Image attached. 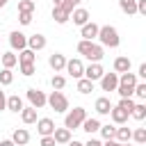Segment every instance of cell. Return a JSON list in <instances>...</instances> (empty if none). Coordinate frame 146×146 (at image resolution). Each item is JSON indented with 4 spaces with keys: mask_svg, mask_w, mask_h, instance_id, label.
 <instances>
[{
    "mask_svg": "<svg viewBox=\"0 0 146 146\" xmlns=\"http://www.w3.org/2000/svg\"><path fill=\"white\" fill-rule=\"evenodd\" d=\"M25 96H27L30 105H32V107H36V110H41V107L46 105V94H43L41 89H36V87H30Z\"/></svg>",
    "mask_w": 146,
    "mask_h": 146,
    "instance_id": "obj_7",
    "label": "cell"
},
{
    "mask_svg": "<svg viewBox=\"0 0 146 146\" xmlns=\"http://www.w3.org/2000/svg\"><path fill=\"white\" fill-rule=\"evenodd\" d=\"M21 119H23V123L25 125H30V123H36V107H23L21 110Z\"/></svg>",
    "mask_w": 146,
    "mask_h": 146,
    "instance_id": "obj_21",
    "label": "cell"
},
{
    "mask_svg": "<svg viewBox=\"0 0 146 146\" xmlns=\"http://www.w3.org/2000/svg\"><path fill=\"white\" fill-rule=\"evenodd\" d=\"M132 96H137L139 100H146V82H137V84H135Z\"/></svg>",
    "mask_w": 146,
    "mask_h": 146,
    "instance_id": "obj_34",
    "label": "cell"
},
{
    "mask_svg": "<svg viewBox=\"0 0 146 146\" xmlns=\"http://www.w3.org/2000/svg\"><path fill=\"white\" fill-rule=\"evenodd\" d=\"M98 132H100L105 139H114V132H116V128L107 123V125H100V128H98Z\"/></svg>",
    "mask_w": 146,
    "mask_h": 146,
    "instance_id": "obj_35",
    "label": "cell"
},
{
    "mask_svg": "<svg viewBox=\"0 0 146 146\" xmlns=\"http://www.w3.org/2000/svg\"><path fill=\"white\" fill-rule=\"evenodd\" d=\"M68 21H73L75 25H80V27H82L84 23H89V11H87V9H82V7H80V9H73Z\"/></svg>",
    "mask_w": 146,
    "mask_h": 146,
    "instance_id": "obj_14",
    "label": "cell"
},
{
    "mask_svg": "<svg viewBox=\"0 0 146 146\" xmlns=\"http://www.w3.org/2000/svg\"><path fill=\"white\" fill-rule=\"evenodd\" d=\"M119 7H121V11L128 14V16L137 14V0H119Z\"/></svg>",
    "mask_w": 146,
    "mask_h": 146,
    "instance_id": "obj_24",
    "label": "cell"
},
{
    "mask_svg": "<svg viewBox=\"0 0 146 146\" xmlns=\"http://www.w3.org/2000/svg\"><path fill=\"white\" fill-rule=\"evenodd\" d=\"M110 116H112V121H114L116 125H123V123L128 121V116H130V114H128V112H123L119 105H112V110H110Z\"/></svg>",
    "mask_w": 146,
    "mask_h": 146,
    "instance_id": "obj_16",
    "label": "cell"
},
{
    "mask_svg": "<svg viewBox=\"0 0 146 146\" xmlns=\"http://www.w3.org/2000/svg\"><path fill=\"white\" fill-rule=\"evenodd\" d=\"M98 27H100V25H96L94 21H89V23H84V25H82V30H80V34H82V39H87V41H94V39L98 36Z\"/></svg>",
    "mask_w": 146,
    "mask_h": 146,
    "instance_id": "obj_12",
    "label": "cell"
},
{
    "mask_svg": "<svg viewBox=\"0 0 146 146\" xmlns=\"http://www.w3.org/2000/svg\"><path fill=\"white\" fill-rule=\"evenodd\" d=\"M36 62V52L30 50V48H23L18 52V64H34Z\"/></svg>",
    "mask_w": 146,
    "mask_h": 146,
    "instance_id": "obj_22",
    "label": "cell"
},
{
    "mask_svg": "<svg viewBox=\"0 0 146 146\" xmlns=\"http://www.w3.org/2000/svg\"><path fill=\"white\" fill-rule=\"evenodd\" d=\"M135 84H137V75L135 73H119V84H116V94L121 98H132V91H135Z\"/></svg>",
    "mask_w": 146,
    "mask_h": 146,
    "instance_id": "obj_3",
    "label": "cell"
},
{
    "mask_svg": "<svg viewBox=\"0 0 146 146\" xmlns=\"http://www.w3.org/2000/svg\"><path fill=\"white\" fill-rule=\"evenodd\" d=\"M52 5H55V7H62V5H64V0H52Z\"/></svg>",
    "mask_w": 146,
    "mask_h": 146,
    "instance_id": "obj_48",
    "label": "cell"
},
{
    "mask_svg": "<svg viewBox=\"0 0 146 146\" xmlns=\"http://www.w3.org/2000/svg\"><path fill=\"white\" fill-rule=\"evenodd\" d=\"M50 84H52V89H55V91H62V89H64V84H66V78H64V75H52Z\"/></svg>",
    "mask_w": 146,
    "mask_h": 146,
    "instance_id": "obj_33",
    "label": "cell"
},
{
    "mask_svg": "<svg viewBox=\"0 0 146 146\" xmlns=\"http://www.w3.org/2000/svg\"><path fill=\"white\" fill-rule=\"evenodd\" d=\"M96 39L100 41L103 48H116V46L121 43L119 32H116L114 25H103V27H98V36H96Z\"/></svg>",
    "mask_w": 146,
    "mask_h": 146,
    "instance_id": "obj_2",
    "label": "cell"
},
{
    "mask_svg": "<svg viewBox=\"0 0 146 146\" xmlns=\"http://www.w3.org/2000/svg\"><path fill=\"white\" fill-rule=\"evenodd\" d=\"M78 52L82 57H87L89 62H100L105 57V48L100 43H94V41H87V39H82L78 43Z\"/></svg>",
    "mask_w": 146,
    "mask_h": 146,
    "instance_id": "obj_1",
    "label": "cell"
},
{
    "mask_svg": "<svg viewBox=\"0 0 146 146\" xmlns=\"http://www.w3.org/2000/svg\"><path fill=\"white\" fill-rule=\"evenodd\" d=\"M137 14L146 16V0H137Z\"/></svg>",
    "mask_w": 146,
    "mask_h": 146,
    "instance_id": "obj_42",
    "label": "cell"
},
{
    "mask_svg": "<svg viewBox=\"0 0 146 146\" xmlns=\"http://www.w3.org/2000/svg\"><path fill=\"white\" fill-rule=\"evenodd\" d=\"M130 137H132V130L130 128H125V125H121V128H116V132H114V139L116 141H130Z\"/></svg>",
    "mask_w": 146,
    "mask_h": 146,
    "instance_id": "obj_28",
    "label": "cell"
},
{
    "mask_svg": "<svg viewBox=\"0 0 146 146\" xmlns=\"http://www.w3.org/2000/svg\"><path fill=\"white\" fill-rule=\"evenodd\" d=\"M78 91H80V94H91V91H94V82L87 80V78H80V80H78Z\"/></svg>",
    "mask_w": 146,
    "mask_h": 146,
    "instance_id": "obj_30",
    "label": "cell"
},
{
    "mask_svg": "<svg viewBox=\"0 0 146 146\" xmlns=\"http://www.w3.org/2000/svg\"><path fill=\"white\" fill-rule=\"evenodd\" d=\"M80 128H82L84 132H89V135H94V132H98V128H100V121H98V119H94V116H91V119L87 116V119L82 121V125H80Z\"/></svg>",
    "mask_w": 146,
    "mask_h": 146,
    "instance_id": "obj_23",
    "label": "cell"
},
{
    "mask_svg": "<svg viewBox=\"0 0 146 146\" xmlns=\"http://www.w3.org/2000/svg\"><path fill=\"white\" fill-rule=\"evenodd\" d=\"M34 68H36L34 64H21V73L23 75H34Z\"/></svg>",
    "mask_w": 146,
    "mask_h": 146,
    "instance_id": "obj_40",
    "label": "cell"
},
{
    "mask_svg": "<svg viewBox=\"0 0 146 146\" xmlns=\"http://www.w3.org/2000/svg\"><path fill=\"white\" fill-rule=\"evenodd\" d=\"M27 48L30 50H43L46 48V36L43 34H32V36H27Z\"/></svg>",
    "mask_w": 146,
    "mask_h": 146,
    "instance_id": "obj_15",
    "label": "cell"
},
{
    "mask_svg": "<svg viewBox=\"0 0 146 146\" xmlns=\"http://www.w3.org/2000/svg\"><path fill=\"white\" fill-rule=\"evenodd\" d=\"M64 71H66L73 80H80V78L84 75V64H82V59H66Z\"/></svg>",
    "mask_w": 146,
    "mask_h": 146,
    "instance_id": "obj_6",
    "label": "cell"
},
{
    "mask_svg": "<svg viewBox=\"0 0 146 146\" xmlns=\"http://www.w3.org/2000/svg\"><path fill=\"white\" fill-rule=\"evenodd\" d=\"M18 21H21V25H30L32 23V11H18Z\"/></svg>",
    "mask_w": 146,
    "mask_h": 146,
    "instance_id": "obj_38",
    "label": "cell"
},
{
    "mask_svg": "<svg viewBox=\"0 0 146 146\" xmlns=\"http://www.w3.org/2000/svg\"><path fill=\"white\" fill-rule=\"evenodd\" d=\"M94 110H96L98 114H110V110H112V100H110L107 96H100V98L96 100Z\"/></svg>",
    "mask_w": 146,
    "mask_h": 146,
    "instance_id": "obj_20",
    "label": "cell"
},
{
    "mask_svg": "<svg viewBox=\"0 0 146 146\" xmlns=\"http://www.w3.org/2000/svg\"><path fill=\"white\" fill-rule=\"evenodd\" d=\"M87 119V110L84 107H73L66 116H64V128H68V130H75V128H80L82 125V121Z\"/></svg>",
    "mask_w": 146,
    "mask_h": 146,
    "instance_id": "obj_4",
    "label": "cell"
},
{
    "mask_svg": "<svg viewBox=\"0 0 146 146\" xmlns=\"http://www.w3.org/2000/svg\"><path fill=\"white\" fill-rule=\"evenodd\" d=\"M130 139H135L137 144H146V128H137V130H132V137Z\"/></svg>",
    "mask_w": 146,
    "mask_h": 146,
    "instance_id": "obj_36",
    "label": "cell"
},
{
    "mask_svg": "<svg viewBox=\"0 0 146 146\" xmlns=\"http://www.w3.org/2000/svg\"><path fill=\"white\" fill-rule=\"evenodd\" d=\"M119 146H130V144H128V141H123V144H121V141H119Z\"/></svg>",
    "mask_w": 146,
    "mask_h": 146,
    "instance_id": "obj_50",
    "label": "cell"
},
{
    "mask_svg": "<svg viewBox=\"0 0 146 146\" xmlns=\"http://www.w3.org/2000/svg\"><path fill=\"white\" fill-rule=\"evenodd\" d=\"M80 2H82V0H64V5H62V9L71 14V11H73V9H75V7L80 5Z\"/></svg>",
    "mask_w": 146,
    "mask_h": 146,
    "instance_id": "obj_39",
    "label": "cell"
},
{
    "mask_svg": "<svg viewBox=\"0 0 146 146\" xmlns=\"http://www.w3.org/2000/svg\"><path fill=\"white\" fill-rule=\"evenodd\" d=\"M119 107H121L123 112H128V114H130V112H132V107H135V100H132V98H121V100H119Z\"/></svg>",
    "mask_w": 146,
    "mask_h": 146,
    "instance_id": "obj_37",
    "label": "cell"
},
{
    "mask_svg": "<svg viewBox=\"0 0 146 146\" xmlns=\"http://www.w3.org/2000/svg\"><path fill=\"white\" fill-rule=\"evenodd\" d=\"M0 62H2L5 68H14V66L18 64V57H16L14 52H2V55H0Z\"/></svg>",
    "mask_w": 146,
    "mask_h": 146,
    "instance_id": "obj_26",
    "label": "cell"
},
{
    "mask_svg": "<svg viewBox=\"0 0 146 146\" xmlns=\"http://www.w3.org/2000/svg\"><path fill=\"white\" fill-rule=\"evenodd\" d=\"M46 105H50L55 112H66L68 110V98L62 91H50V96H46Z\"/></svg>",
    "mask_w": 146,
    "mask_h": 146,
    "instance_id": "obj_5",
    "label": "cell"
},
{
    "mask_svg": "<svg viewBox=\"0 0 146 146\" xmlns=\"http://www.w3.org/2000/svg\"><path fill=\"white\" fill-rule=\"evenodd\" d=\"M116 84H119V73H103V78H100L103 91H116Z\"/></svg>",
    "mask_w": 146,
    "mask_h": 146,
    "instance_id": "obj_10",
    "label": "cell"
},
{
    "mask_svg": "<svg viewBox=\"0 0 146 146\" xmlns=\"http://www.w3.org/2000/svg\"><path fill=\"white\" fill-rule=\"evenodd\" d=\"M103 66H100V62H91L87 68H84V75L82 78H87V80H91V82H96V80H100L103 78Z\"/></svg>",
    "mask_w": 146,
    "mask_h": 146,
    "instance_id": "obj_9",
    "label": "cell"
},
{
    "mask_svg": "<svg viewBox=\"0 0 146 146\" xmlns=\"http://www.w3.org/2000/svg\"><path fill=\"white\" fill-rule=\"evenodd\" d=\"M7 110H11V112L18 114V112L23 110V98H21V96H9V98H7Z\"/></svg>",
    "mask_w": 146,
    "mask_h": 146,
    "instance_id": "obj_27",
    "label": "cell"
},
{
    "mask_svg": "<svg viewBox=\"0 0 146 146\" xmlns=\"http://www.w3.org/2000/svg\"><path fill=\"white\" fill-rule=\"evenodd\" d=\"M34 9H36V2L34 0H21L18 2V11H32L34 14Z\"/></svg>",
    "mask_w": 146,
    "mask_h": 146,
    "instance_id": "obj_32",
    "label": "cell"
},
{
    "mask_svg": "<svg viewBox=\"0 0 146 146\" xmlns=\"http://www.w3.org/2000/svg\"><path fill=\"white\" fill-rule=\"evenodd\" d=\"M7 2H9V0H0V9H2V7L7 5Z\"/></svg>",
    "mask_w": 146,
    "mask_h": 146,
    "instance_id": "obj_49",
    "label": "cell"
},
{
    "mask_svg": "<svg viewBox=\"0 0 146 146\" xmlns=\"http://www.w3.org/2000/svg\"><path fill=\"white\" fill-rule=\"evenodd\" d=\"M48 64H50V68H52L55 73H59V71H64V66H66V57H64L62 52H52V55L48 57Z\"/></svg>",
    "mask_w": 146,
    "mask_h": 146,
    "instance_id": "obj_13",
    "label": "cell"
},
{
    "mask_svg": "<svg viewBox=\"0 0 146 146\" xmlns=\"http://www.w3.org/2000/svg\"><path fill=\"white\" fill-rule=\"evenodd\" d=\"M130 116H132V119H137V121H144V119H146V105H144V103H135V107H132Z\"/></svg>",
    "mask_w": 146,
    "mask_h": 146,
    "instance_id": "obj_29",
    "label": "cell"
},
{
    "mask_svg": "<svg viewBox=\"0 0 146 146\" xmlns=\"http://www.w3.org/2000/svg\"><path fill=\"white\" fill-rule=\"evenodd\" d=\"M66 146H82V141H75V139H73V141H68Z\"/></svg>",
    "mask_w": 146,
    "mask_h": 146,
    "instance_id": "obj_47",
    "label": "cell"
},
{
    "mask_svg": "<svg viewBox=\"0 0 146 146\" xmlns=\"http://www.w3.org/2000/svg\"><path fill=\"white\" fill-rule=\"evenodd\" d=\"M135 75H137V78H146V62H144V64H139V71H137Z\"/></svg>",
    "mask_w": 146,
    "mask_h": 146,
    "instance_id": "obj_43",
    "label": "cell"
},
{
    "mask_svg": "<svg viewBox=\"0 0 146 146\" xmlns=\"http://www.w3.org/2000/svg\"><path fill=\"white\" fill-rule=\"evenodd\" d=\"M7 107V96H5V91L0 89V110H5Z\"/></svg>",
    "mask_w": 146,
    "mask_h": 146,
    "instance_id": "obj_44",
    "label": "cell"
},
{
    "mask_svg": "<svg viewBox=\"0 0 146 146\" xmlns=\"http://www.w3.org/2000/svg\"><path fill=\"white\" fill-rule=\"evenodd\" d=\"M9 46H11V50H23V48H27V36L23 34V32H18V30H14L11 34H9Z\"/></svg>",
    "mask_w": 146,
    "mask_h": 146,
    "instance_id": "obj_8",
    "label": "cell"
},
{
    "mask_svg": "<svg viewBox=\"0 0 146 146\" xmlns=\"http://www.w3.org/2000/svg\"><path fill=\"white\" fill-rule=\"evenodd\" d=\"M11 141H14L16 146H25V144L30 141V132H27L25 128H16L14 135H11Z\"/></svg>",
    "mask_w": 146,
    "mask_h": 146,
    "instance_id": "obj_18",
    "label": "cell"
},
{
    "mask_svg": "<svg viewBox=\"0 0 146 146\" xmlns=\"http://www.w3.org/2000/svg\"><path fill=\"white\" fill-rule=\"evenodd\" d=\"M52 139H55V144H68L71 141V130L68 128H55Z\"/></svg>",
    "mask_w": 146,
    "mask_h": 146,
    "instance_id": "obj_17",
    "label": "cell"
},
{
    "mask_svg": "<svg viewBox=\"0 0 146 146\" xmlns=\"http://www.w3.org/2000/svg\"><path fill=\"white\" fill-rule=\"evenodd\" d=\"M130 57H125V55H121V57H116L114 59V73H128L130 71Z\"/></svg>",
    "mask_w": 146,
    "mask_h": 146,
    "instance_id": "obj_19",
    "label": "cell"
},
{
    "mask_svg": "<svg viewBox=\"0 0 146 146\" xmlns=\"http://www.w3.org/2000/svg\"><path fill=\"white\" fill-rule=\"evenodd\" d=\"M55 128H57V125H55V121H52V119H48V116L36 119V130H39V135H41V137L52 135V130H55Z\"/></svg>",
    "mask_w": 146,
    "mask_h": 146,
    "instance_id": "obj_11",
    "label": "cell"
},
{
    "mask_svg": "<svg viewBox=\"0 0 146 146\" xmlns=\"http://www.w3.org/2000/svg\"><path fill=\"white\" fill-rule=\"evenodd\" d=\"M82 146H103V141H98V139H94V137H91V139H89L87 144H82Z\"/></svg>",
    "mask_w": 146,
    "mask_h": 146,
    "instance_id": "obj_45",
    "label": "cell"
},
{
    "mask_svg": "<svg viewBox=\"0 0 146 146\" xmlns=\"http://www.w3.org/2000/svg\"><path fill=\"white\" fill-rule=\"evenodd\" d=\"M0 146H16L11 139H5V141H0Z\"/></svg>",
    "mask_w": 146,
    "mask_h": 146,
    "instance_id": "obj_46",
    "label": "cell"
},
{
    "mask_svg": "<svg viewBox=\"0 0 146 146\" xmlns=\"http://www.w3.org/2000/svg\"><path fill=\"white\" fill-rule=\"evenodd\" d=\"M52 18H55V23H59V25H64L68 18H71V14L68 11H64L62 7H52Z\"/></svg>",
    "mask_w": 146,
    "mask_h": 146,
    "instance_id": "obj_25",
    "label": "cell"
},
{
    "mask_svg": "<svg viewBox=\"0 0 146 146\" xmlns=\"http://www.w3.org/2000/svg\"><path fill=\"white\" fill-rule=\"evenodd\" d=\"M41 146H57V144H55L52 135H46V137H41Z\"/></svg>",
    "mask_w": 146,
    "mask_h": 146,
    "instance_id": "obj_41",
    "label": "cell"
},
{
    "mask_svg": "<svg viewBox=\"0 0 146 146\" xmlns=\"http://www.w3.org/2000/svg\"><path fill=\"white\" fill-rule=\"evenodd\" d=\"M0 55H2V52H0Z\"/></svg>",
    "mask_w": 146,
    "mask_h": 146,
    "instance_id": "obj_51",
    "label": "cell"
},
{
    "mask_svg": "<svg viewBox=\"0 0 146 146\" xmlns=\"http://www.w3.org/2000/svg\"><path fill=\"white\" fill-rule=\"evenodd\" d=\"M11 82H14V73H11V68H2V71H0V84L7 87V84H11Z\"/></svg>",
    "mask_w": 146,
    "mask_h": 146,
    "instance_id": "obj_31",
    "label": "cell"
}]
</instances>
